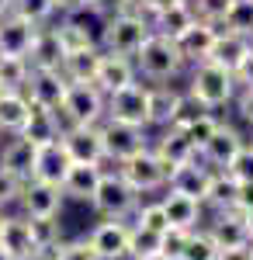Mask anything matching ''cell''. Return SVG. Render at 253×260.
I'll return each mask as SVG.
<instances>
[{
    "label": "cell",
    "instance_id": "obj_58",
    "mask_svg": "<svg viewBox=\"0 0 253 260\" xmlns=\"http://www.w3.org/2000/svg\"><path fill=\"white\" fill-rule=\"evenodd\" d=\"M101 4H104V0H94V11H101Z\"/></svg>",
    "mask_w": 253,
    "mask_h": 260
},
{
    "label": "cell",
    "instance_id": "obj_11",
    "mask_svg": "<svg viewBox=\"0 0 253 260\" xmlns=\"http://www.w3.org/2000/svg\"><path fill=\"white\" fill-rule=\"evenodd\" d=\"M59 142L73 163H104V142H101L98 125H70L62 128Z\"/></svg>",
    "mask_w": 253,
    "mask_h": 260
},
{
    "label": "cell",
    "instance_id": "obj_12",
    "mask_svg": "<svg viewBox=\"0 0 253 260\" xmlns=\"http://www.w3.org/2000/svg\"><path fill=\"white\" fill-rule=\"evenodd\" d=\"M212 174H215L212 167H208V163H201V156H195V160H187V163H180V167L170 170L167 187L177 191V194L198 198L201 205H205V198H208V184H212Z\"/></svg>",
    "mask_w": 253,
    "mask_h": 260
},
{
    "label": "cell",
    "instance_id": "obj_22",
    "mask_svg": "<svg viewBox=\"0 0 253 260\" xmlns=\"http://www.w3.org/2000/svg\"><path fill=\"white\" fill-rule=\"evenodd\" d=\"M70 153L62 149V142H45L35 149V167H31V177L35 180H49V184H62L66 170H70Z\"/></svg>",
    "mask_w": 253,
    "mask_h": 260
},
{
    "label": "cell",
    "instance_id": "obj_54",
    "mask_svg": "<svg viewBox=\"0 0 253 260\" xmlns=\"http://www.w3.org/2000/svg\"><path fill=\"white\" fill-rule=\"evenodd\" d=\"M11 7H14V0H0V18H4V14H11Z\"/></svg>",
    "mask_w": 253,
    "mask_h": 260
},
{
    "label": "cell",
    "instance_id": "obj_43",
    "mask_svg": "<svg viewBox=\"0 0 253 260\" xmlns=\"http://www.w3.org/2000/svg\"><path fill=\"white\" fill-rule=\"evenodd\" d=\"M187 236H191V229H167L163 236H160V253L167 260H180V253H184V246H187Z\"/></svg>",
    "mask_w": 253,
    "mask_h": 260
},
{
    "label": "cell",
    "instance_id": "obj_18",
    "mask_svg": "<svg viewBox=\"0 0 253 260\" xmlns=\"http://www.w3.org/2000/svg\"><path fill=\"white\" fill-rule=\"evenodd\" d=\"M35 24L31 21L18 18L14 11L0 18V56H24L28 59V49L35 42Z\"/></svg>",
    "mask_w": 253,
    "mask_h": 260
},
{
    "label": "cell",
    "instance_id": "obj_39",
    "mask_svg": "<svg viewBox=\"0 0 253 260\" xmlns=\"http://www.w3.org/2000/svg\"><path fill=\"white\" fill-rule=\"evenodd\" d=\"M222 28L253 39V0H233V7H229L226 21H222Z\"/></svg>",
    "mask_w": 253,
    "mask_h": 260
},
{
    "label": "cell",
    "instance_id": "obj_24",
    "mask_svg": "<svg viewBox=\"0 0 253 260\" xmlns=\"http://www.w3.org/2000/svg\"><path fill=\"white\" fill-rule=\"evenodd\" d=\"M0 250L11 253L14 260L28 257V253L35 250L31 233H28V219H24V215H4V219H0Z\"/></svg>",
    "mask_w": 253,
    "mask_h": 260
},
{
    "label": "cell",
    "instance_id": "obj_31",
    "mask_svg": "<svg viewBox=\"0 0 253 260\" xmlns=\"http://www.w3.org/2000/svg\"><path fill=\"white\" fill-rule=\"evenodd\" d=\"M18 136H24V139L35 142V146L56 142L59 136H62L59 115H56V111H42V108H31V115H28V121H24V128H21Z\"/></svg>",
    "mask_w": 253,
    "mask_h": 260
},
{
    "label": "cell",
    "instance_id": "obj_17",
    "mask_svg": "<svg viewBox=\"0 0 253 260\" xmlns=\"http://www.w3.org/2000/svg\"><path fill=\"white\" fill-rule=\"evenodd\" d=\"M215 35H218V28L198 18L184 35H177L174 45H177V52H180V59H184V62H205L208 56H212Z\"/></svg>",
    "mask_w": 253,
    "mask_h": 260
},
{
    "label": "cell",
    "instance_id": "obj_35",
    "mask_svg": "<svg viewBox=\"0 0 253 260\" xmlns=\"http://www.w3.org/2000/svg\"><path fill=\"white\" fill-rule=\"evenodd\" d=\"M31 66L24 56H0V90H24Z\"/></svg>",
    "mask_w": 253,
    "mask_h": 260
},
{
    "label": "cell",
    "instance_id": "obj_23",
    "mask_svg": "<svg viewBox=\"0 0 253 260\" xmlns=\"http://www.w3.org/2000/svg\"><path fill=\"white\" fill-rule=\"evenodd\" d=\"M253 52V42L246 35H239V31H229V28H218V35H215V45H212V56L208 59L218 62V66H226L229 73H233L239 62L246 59Z\"/></svg>",
    "mask_w": 253,
    "mask_h": 260
},
{
    "label": "cell",
    "instance_id": "obj_61",
    "mask_svg": "<svg viewBox=\"0 0 253 260\" xmlns=\"http://www.w3.org/2000/svg\"><path fill=\"white\" fill-rule=\"evenodd\" d=\"M250 42H253V39H250Z\"/></svg>",
    "mask_w": 253,
    "mask_h": 260
},
{
    "label": "cell",
    "instance_id": "obj_59",
    "mask_svg": "<svg viewBox=\"0 0 253 260\" xmlns=\"http://www.w3.org/2000/svg\"><path fill=\"white\" fill-rule=\"evenodd\" d=\"M250 260H253V243H250Z\"/></svg>",
    "mask_w": 253,
    "mask_h": 260
},
{
    "label": "cell",
    "instance_id": "obj_21",
    "mask_svg": "<svg viewBox=\"0 0 253 260\" xmlns=\"http://www.w3.org/2000/svg\"><path fill=\"white\" fill-rule=\"evenodd\" d=\"M62 59H66V49L59 42L56 28L42 24L39 31H35L31 49H28V66L31 70H62Z\"/></svg>",
    "mask_w": 253,
    "mask_h": 260
},
{
    "label": "cell",
    "instance_id": "obj_34",
    "mask_svg": "<svg viewBox=\"0 0 253 260\" xmlns=\"http://www.w3.org/2000/svg\"><path fill=\"white\" fill-rule=\"evenodd\" d=\"M28 233H31L35 250H56L59 240H62L59 215H35V219H28Z\"/></svg>",
    "mask_w": 253,
    "mask_h": 260
},
{
    "label": "cell",
    "instance_id": "obj_60",
    "mask_svg": "<svg viewBox=\"0 0 253 260\" xmlns=\"http://www.w3.org/2000/svg\"><path fill=\"white\" fill-rule=\"evenodd\" d=\"M0 219H4V212H0Z\"/></svg>",
    "mask_w": 253,
    "mask_h": 260
},
{
    "label": "cell",
    "instance_id": "obj_19",
    "mask_svg": "<svg viewBox=\"0 0 253 260\" xmlns=\"http://www.w3.org/2000/svg\"><path fill=\"white\" fill-rule=\"evenodd\" d=\"M208 236L215 240L218 250H236V246H250V225H246V215L243 212H218L208 229Z\"/></svg>",
    "mask_w": 253,
    "mask_h": 260
},
{
    "label": "cell",
    "instance_id": "obj_36",
    "mask_svg": "<svg viewBox=\"0 0 253 260\" xmlns=\"http://www.w3.org/2000/svg\"><path fill=\"white\" fill-rule=\"evenodd\" d=\"M11 11H14L18 18L31 21L35 28H42V24H49L52 14H56V0H14Z\"/></svg>",
    "mask_w": 253,
    "mask_h": 260
},
{
    "label": "cell",
    "instance_id": "obj_29",
    "mask_svg": "<svg viewBox=\"0 0 253 260\" xmlns=\"http://www.w3.org/2000/svg\"><path fill=\"white\" fill-rule=\"evenodd\" d=\"M160 205H163L167 222H170L174 229H198V222H201V201L198 198H187V194L170 191Z\"/></svg>",
    "mask_w": 253,
    "mask_h": 260
},
{
    "label": "cell",
    "instance_id": "obj_9",
    "mask_svg": "<svg viewBox=\"0 0 253 260\" xmlns=\"http://www.w3.org/2000/svg\"><path fill=\"white\" fill-rule=\"evenodd\" d=\"M66 87H70V80L59 70H31L28 87H24V98L31 101V108L59 111L62 108V98H66Z\"/></svg>",
    "mask_w": 253,
    "mask_h": 260
},
{
    "label": "cell",
    "instance_id": "obj_4",
    "mask_svg": "<svg viewBox=\"0 0 253 260\" xmlns=\"http://www.w3.org/2000/svg\"><path fill=\"white\" fill-rule=\"evenodd\" d=\"M56 115L62 128H70V125H101L104 121V94L94 83H70L62 108Z\"/></svg>",
    "mask_w": 253,
    "mask_h": 260
},
{
    "label": "cell",
    "instance_id": "obj_38",
    "mask_svg": "<svg viewBox=\"0 0 253 260\" xmlns=\"http://www.w3.org/2000/svg\"><path fill=\"white\" fill-rule=\"evenodd\" d=\"M153 253H160V233L132 225L129 229V257L139 260V257H153Z\"/></svg>",
    "mask_w": 253,
    "mask_h": 260
},
{
    "label": "cell",
    "instance_id": "obj_27",
    "mask_svg": "<svg viewBox=\"0 0 253 260\" xmlns=\"http://www.w3.org/2000/svg\"><path fill=\"white\" fill-rule=\"evenodd\" d=\"M35 142H28L24 136H11L7 146L0 149V167H7L11 174H18L21 180L31 177V167H35Z\"/></svg>",
    "mask_w": 253,
    "mask_h": 260
},
{
    "label": "cell",
    "instance_id": "obj_47",
    "mask_svg": "<svg viewBox=\"0 0 253 260\" xmlns=\"http://www.w3.org/2000/svg\"><path fill=\"white\" fill-rule=\"evenodd\" d=\"M236 111H239V118L253 125V87H243V90H236Z\"/></svg>",
    "mask_w": 253,
    "mask_h": 260
},
{
    "label": "cell",
    "instance_id": "obj_32",
    "mask_svg": "<svg viewBox=\"0 0 253 260\" xmlns=\"http://www.w3.org/2000/svg\"><path fill=\"white\" fill-rule=\"evenodd\" d=\"M52 28H56V35H59V42H62V49H66V56L98 45L94 31L80 21V14H66V21H59V24H52Z\"/></svg>",
    "mask_w": 253,
    "mask_h": 260
},
{
    "label": "cell",
    "instance_id": "obj_2",
    "mask_svg": "<svg viewBox=\"0 0 253 260\" xmlns=\"http://www.w3.org/2000/svg\"><path fill=\"white\" fill-rule=\"evenodd\" d=\"M132 62H136V73H142L146 80H153V83L174 80L177 73H180V66H184V59H180V52H177L174 39L156 35V31L139 45V52L132 56Z\"/></svg>",
    "mask_w": 253,
    "mask_h": 260
},
{
    "label": "cell",
    "instance_id": "obj_30",
    "mask_svg": "<svg viewBox=\"0 0 253 260\" xmlns=\"http://www.w3.org/2000/svg\"><path fill=\"white\" fill-rule=\"evenodd\" d=\"M101 56H104V49L94 45V49H83V52H70L66 59H62V77L70 83H94V73H98L101 66Z\"/></svg>",
    "mask_w": 253,
    "mask_h": 260
},
{
    "label": "cell",
    "instance_id": "obj_56",
    "mask_svg": "<svg viewBox=\"0 0 253 260\" xmlns=\"http://www.w3.org/2000/svg\"><path fill=\"white\" fill-rule=\"evenodd\" d=\"M246 225H250V243H253V215H246Z\"/></svg>",
    "mask_w": 253,
    "mask_h": 260
},
{
    "label": "cell",
    "instance_id": "obj_15",
    "mask_svg": "<svg viewBox=\"0 0 253 260\" xmlns=\"http://www.w3.org/2000/svg\"><path fill=\"white\" fill-rule=\"evenodd\" d=\"M153 153L160 156L163 170H167V177H170L174 167H180V163H187V160H195V156H198L195 142L187 139V132H184L180 125H167V128H163V136L156 139Z\"/></svg>",
    "mask_w": 253,
    "mask_h": 260
},
{
    "label": "cell",
    "instance_id": "obj_57",
    "mask_svg": "<svg viewBox=\"0 0 253 260\" xmlns=\"http://www.w3.org/2000/svg\"><path fill=\"white\" fill-rule=\"evenodd\" d=\"M0 260H14V257H11V253H4V250H0Z\"/></svg>",
    "mask_w": 253,
    "mask_h": 260
},
{
    "label": "cell",
    "instance_id": "obj_45",
    "mask_svg": "<svg viewBox=\"0 0 253 260\" xmlns=\"http://www.w3.org/2000/svg\"><path fill=\"white\" fill-rule=\"evenodd\" d=\"M56 260H101L94 253L90 240H73V243H59L56 246Z\"/></svg>",
    "mask_w": 253,
    "mask_h": 260
},
{
    "label": "cell",
    "instance_id": "obj_28",
    "mask_svg": "<svg viewBox=\"0 0 253 260\" xmlns=\"http://www.w3.org/2000/svg\"><path fill=\"white\" fill-rule=\"evenodd\" d=\"M198 21L195 7L191 4H174V7H167V11H156L149 14V24H153L156 35H167V39H177V35H184L191 24Z\"/></svg>",
    "mask_w": 253,
    "mask_h": 260
},
{
    "label": "cell",
    "instance_id": "obj_16",
    "mask_svg": "<svg viewBox=\"0 0 253 260\" xmlns=\"http://www.w3.org/2000/svg\"><path fill=\"white\" fill-rule=\"evenodd\" d=\"M239 149H243V136H239L236 128H229V125L218 121V128L212 132V139L198 149V156H201V163H208L212 170H226Z\"/></svg>",
    "mask_w": 253,
    "mask_h": 260
},
{
    "label": "cell",
    "instance_id": "obj_14",
    "mask_svg": "<svg viewBox=\"0 0 253 260\" xmlns=\"http://www.w3.org/2000/svg\"><path fill=\"white\" fill-rule=\"evenodd\" d=\"M129 83H136V62H132V56H115V52H104V56H101L98 73H94V87H98L101 94L108 98V94L125 90Z\"/></svg>",
    "mask_w": 253,
    "mask_h": 260
},
{
    "label": "cell",
    "instance_id": "obj_52",
    "mask_svg": "<svg viewBox=\"0 0 253 260\" xmlns=\"http://www.w3.org/2000/svg\"><path fill=\"white\" fill-rule=\"evenodd\" d=\"M21 260H56V250H31L28 257H21Z\"/></svg>",
    "mask_w": 253,
    "mask_h": 260
},
{
    "label": "cell",
    "instance_id": "obj_46",
    "mask_svg": "<svg viewBox=\"0 0 253 260\" xmlns=\"http://www.w3.org/2000/svg\"><path fill=\"white\" fill-rule=\"evenodd\" d=\"M21 184H24V180H21L18 174H11L7 167H0V212H4L7 205H18Z\"/></svg>",
    "mask_w": 253,
    "mask_h": 260
},
{
    "label": "cell",
    "instance_id": "obj_37",
    "mask_svg": "<svg viewBox=\"0 0 253 260\" xmlns=\"http://www.w3.org/2000/svg\"><path fill=\"white\" fill-rule=\"evenodd\" d=\"M180 260H218V246H215V240L205 233V229H191Z\"/></svg>",
    "mask_w": 253,
    "mask_h": 260
},
{
    "label": "cell",
    "instance_id": "obj_8",
    "mask_svg": "<svg viewBox=\"0 0 253 260\" xmlns=\"http://www.w3.org/2000/svg\"><path fill=\"white\" fill-rule=\"evenodd\" d=\"M98 128H101V142H104V160L121 163L125 156H132V153L149 146L146 142V128H139V125H125V121L104 118Z\"/></svg>",
    "mask_w": 253,
    "mask_h": 260
},
{
    "label": "cell",
    "instance_id": "obj_33",
    "mask_svg": "<svg viewBox=\"0 0 253 260\" xmlns=\"http://www.w3.org/2000/svg\"><path fill=\"white\" fill-rule=\"evenodd\" d=\"M236 194H239V180L229 170H215L205 205H212L215 212H229V208H236Z\"/></svg>",
    "mask_w": 253,
    "mask_h": 260
},
{
    "label": "cell",
    "instance_id": "obj_5",
    "mask_svg": "<svg viewBox=\"0 0 253 260\" xmlns=\"http://www.w3.org/2000/svg\"><path fill=\"white\" fill-rule=\"evenodd\" d=\"M90 205L98 208L104 219H125V215H132L139 208V194L129 187V180L121 177V174H111V170H104V177H101L98 191H94V198Z\"/></svg>",
    "mask_w": 253,
    "mask_h": 260
},
{
    "label": "cell",
    "instance_id": "obj_20",
    "mask_svg": "<svg viewBox=\"0 0 253 260\" xmlns=\"http://www.w3.org/2000/svg\"><path fill=\"white\" fill-rule=\"evenodd\" d=\"M101 177H104V167L101 163H70L66 177H62V198H73V201H90L94 191H98Z\"/></svg>",
    "mask_w": 253,
    "mask_h": 260
},
{
    "label": "cell",
    "instance_id": "obj_53",
    "mask_svg": "<svg viewBox=\"0 0 253 260\" xmlns=\"http://www.w3.org/2000/svg\"><path fill=\"white\" fill-rule=\"evenodd\" d=\"M174 4H191V0H153V11H149V14H156V11H167V7H174Z\"/></svg>",
    "mask_w": 253,
    "mask_h": 260
},
{
    "label": "cell",
    "instance_id": "obj_10",
    "mask_svg": "<svg viewBox=\"0 0 253 260\" xmlns=\"http://www.w3.org/2000/svg\"><path fill=\"white\" fill-rule=\"evenodd\" d=\"M18 205L24 212V219H35V215H59L62 208V187L59 184H49V180H35L28 177L21 184Z\"/></svg>",
    "mask_w": 253,
    "mask_h": 260
},
{
    "label": "cell",
    "instance_id": "obj_25",
    "mask_svg": "<svg viewBox=\"0 0 253 260\" xmlns=\"http://www.w3.org/2000/svg\"><path fill=\"white\" fill-rule=\"evenodd\" d=\"M31 115V101L24 90H0V136H18Z\"/></svg>",
    "mask_w": 253,
    "mask_h": 260
},
{
    "label": "cell",
    "instance_id": "obj_26",
    "mask_svg": "<svg viewBox=\"0 0 253 260\" xmlns=\"http://www.w3.org/2000/svg\"><path fill=\"white\" fill-rule=\"evenodd\" d=\"M180 101H184V94L167 87V83L149 87V125H160V128L174 125L177 111H180Z\"/></svg>",
    "mask_w": 253,
    "mask_h": 260
},
{
    "label": "cell",
    "instance_id": "obj_41",
    "mask_svg": "<svg viewBox=\"0 0 253 260\" xmlns=\"http://www.w3.org/2000/svg\"><path fill=\"white\" fill-rule=\"evenodd\" d=\"M191 7H195V14L201 21H208L215 28H222V21L229 14V7H233V0H191Z\"/></svg>",
    "mask_w": 253,
    "mask_h": 260
},
{
    "label": "cell",
    "instance_id": "obj_6",
    "mask_svg": "<svg viewBox=\"0 0 253 260\" xmlns=\"http://www.w3.org/2000/svg\"><path fill=\"white\" fill-rule=\"evenodd\" d=\"M104 118L149 128V87L146 83H129L125 90L108 94L104 98Z\"/></svg>",
    "mask_w": 253,
    "mask_h": 260
},
{
    "label": "cell",
    "instance_id": "obj_44",
    "mask_svg": "<svg viewBox=\"0 0 253 260\" xmlns=\"http://www.w3.org/2000/svg\"><path fill=\"white\" fill-rule=\"evenodd\" d=\"M226 170H229V174H233L239 184L253 180V142H243V149L233 156V163H229Z\"/></svg>",
    "mask_w": 253,
    "mask_h": 260
},
{
    "label": "cell",
    "instance_id": "obj_42",
    "mask_svg": "<svg viewBox=\"0 0 253 260\" xmlns=\"http://www.w3.org/2000/svg\"><path fill=\"white\" fill-rule=\"evenodd\" d=\"M136 215H139L136 225H142V229H153V233H160V236L170 229V222H167V212H163V205H160V201H153V205H139Z\"/></svg>",
    "mask_w": 253,
    "mask_h": 260
},
{
    "label": "cell",
    "instance_id": "obj_7",
    "mask_svg": "<svg viewBox=\"0 0 253 260\" xmlns=\"http://www.w3.org/2000/svg\"><path fill=\"white\" fill-rule=\"evenodd\" d=\"M118 174L129 180V187L142 194V191H156V187H167V170H163V163L156 156L153 149L146 146V149H139L132 156H125V160L118 163Z\"/></svg>",
    "mask_w": 253,
    "mask_h": 260
},
{
    "label": "cell",
    "instance_id": "obj_51",
    "mask_svg": "<svg viewBox=\"0 0 253 260\" xmlns=\"http://www.w3.org/2000/svg\"><path fill=\"white\" fill-rule=\"evenodd\" d=\"M218 260H250V246H236V250H218Z\"/></svg>",
    "mask_w": 253,
    "mask_h": 260
},
{
    "label": "cell",
    "instance_id": "obj_13",
    "mask_svg": "<svg viewBox=\"0 0 253 260\" xmlns=\"http://www.w3.org/2000/svg\"><path fill=\"white\" fill-rule=\"evenodd\" d=\"M129 229L132 225H125V219H104L101 225H94V233L87 240L101 260H125L129 257Z\"/></svg>",
    "mask_w": 253,
    "mask_h": 260
},
{
    "label": "cell",
    "instance_id": "obj_55",
    "mask_svg": "<svg viewBox=\"0 0 253 260\" xmlns=\"http://www.w3.org/2000/svg\"><path fill=\"white\" fill-rule=\"evenodd\" d=\"M139 260H167L163 253H153V257H139Z\"/></svg>",
    "mask_w": 253,
    "mask_h": 260
},
{
    "label": "cell",
    "instance_id": "obj_3",
    "mask_svg": "<svg viewBox=\"0 0 253 260\" xmlns=\"http://www.w3.org/2000/svg\"><path fill=\"white\" fill-rule=\"evenodd\" d=\"M153 35V24L146 14H132V11H118L104 21V31H101V42H104V52H115V56H136L139 45Z\"/></svg>",
    "mask_w": 253,
    "mask_h": 260
},
{
    "label": "cell",
    "instance_id": "obj_40",
    "mask_svg": "<svg viewBox=\"0 0 253 260\" xmlns=\"http://www.w3.org/2000/svg\"><path fill=\"white\" fill-rule=\"evenodd\" d=\"M180 128L187 132V139L195 142V149H201L205 142L212 139V132H215V128H218V118H215L212 111H201V115H195V118H191V121H184Z\"/></svg>",
    "mask_w": 253,
    "mask_h": 260
},
{
    "label": "cell",
    "instance_id": "obj_49",
    "mask_svg": "<svg viewBox=\"0 0 253 260\" xmlns=\"http://www.w3.org/2000/svg\"><path fill=\"white\" fill-rule=\"evenodd\" d=\"M236 212H243V215H253V180L239 184V194H236Z\"/></svg>",
    "mask_w": 253,
    "mask_h": 260
},
{
    "label": "cell",
    "instance_id": "obj_1",
    "mask_svg": "<svg viewBox=\"0 0 253 260\" xmlns=\"http://www.w3.org/2000/svg\"><path fill=\"white\" fill-rule=\"evenodd\" d=\"M236 80L233 73L218 62L205 59V62H195V73H191V83H187V98H195L201 108H226L229 101H236Z\"/></svg>",
    "mask_w": 253,
    "mask_h": 260
},
{
    "label": "cell",
    "instance_id": "obj_48",
    "mask_svg": "<svg viewBox=\"0 0 253 260\" xmlns=\"http://www.w3.org/2000/svg\"><path fill=\"white\" fill-rule=\"evenodd\" d=\"M233 80H236V87H239V90H243V87H253V52L233 70Z\"/></svg>",
    "mask_w": 253,
    "mask_h": 260
},
{
    "label": "cell",
    "instance_id": "obj_50",
    "mask_svg": "<svg viewBox=\"0 0 253 260\" xmlns=\"http://www.w3.org/2000/svg\"><path fill=\"white\" fill-rule=\"evenodd\" d=\"M56 11H62V14H83V11H94V0H56Z\"/></svg>",
    "mask_w": 253,
    "mask_h": 260
}]
</instances>
